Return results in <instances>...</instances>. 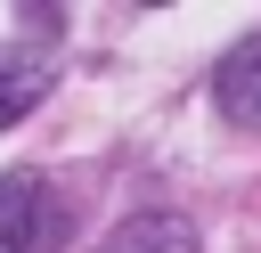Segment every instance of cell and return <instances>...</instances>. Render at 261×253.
<instances>
[{"instance_id": "cell-1", "label": "cell", "mask_w": 261, "mask_h": 253, "mask_svg": "<svg viewBox=\"0 0 261 253\" xmlns=\"http://www.w3.org/2000/svg\"><path fill=\"white\" fill-rule=\"evenodd\" d=\"M65 204L41 171H0V253H57Z\"/></svg>"}, {"instance_id": "cell-2", "label": "cell", "mask_w": 261, "mask_h": 253, "mask_svg": "<svg viewBox=\"0 0 261 253\" xmlns=\"http://www.w3.org/2000/svg\"><path fill=\"white\" fill-rule=\"evenodd\" d=\"M212 98H220V114L237 122V131H261V24L220 57V73H212Z\"/></svg>"}, {"instance_id": "cell-3", "label": "cell", "mask_w": 261, "mask_h": 253, "mask_svg": "<svg viewBox=\"0 0 261 253\" xmlns=\"http://www.w3.org/2000/svg\"><path fill=\"white\" fill-rule=\"evenodd\" d=\"M98 253H196V229L179 212H130Z\"/></svg>"}, {"instance_id": "cell-4", "label": "cell", "mask_w": 261, "mask_h": 253, "mask_svg": "<svg viewBox=\"0 0 261 253\" xmlns=\"http://www.w3.org/2000/svg\"><path fill=\"white\" fill-rule=\"evenodd\" d=\"M41 90H49V65H41L33 49H0V131L24 122V114L41 106Z\"/></svg>"}]
</instances>
